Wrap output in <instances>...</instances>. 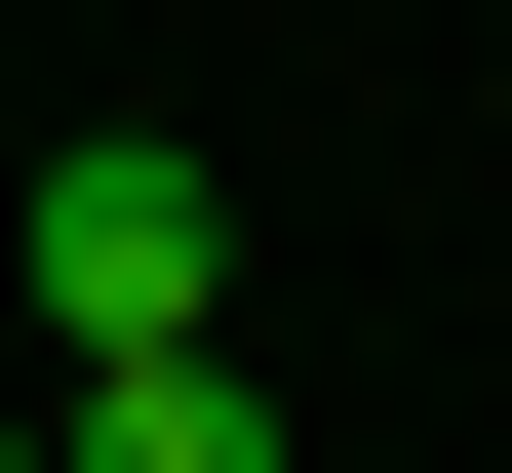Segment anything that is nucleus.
Wrapping results in <instances>:
<instances>
[{
  "mask_svg": "<svg viewBox=\"0 0 512 473\" xmlns=\"http://www.w3.org/2000/svg\"><path fill=\"white\" fill-rule=\"evenodd\" d=\"M0 473H79V434H0Z\"/></svg>",
  "mask_w": 512,
  "mask_h": 473,
  "instance_id": "nucleus-3",
  "label": "nucleus"
},
{
  "mask_svg": "<svg viewBox=\"0 0 512 473\" xmlns=\"http://www.w3.org/2000/svg\"><path fill=\"white\" fill-rule=\"evenodd\" d=\"M79 473H316V434H276V355H119V395H79Z\"/></svg>",
  "mask_w": 512,
  "mask_h": 473,
  "instance_id": "nucleus-2",
  "label": "nucleus"
},
{
  "mask_svg": "<svg viewBox=\"0 0 512 473\" xmlns=\"http://www.w3.org/2000/svg\"><path fill=\"white\" fill-rule=\"evenodd\" d=\"M0 237H40V355H79V395H119V355H237V198H197V119H79Z\"/></svg>",
  "mask_w": 512,
  "mask_h": 473,
  "instance_id": "nucleus-1",
  "label": "nucleus"
}]
</instances>
